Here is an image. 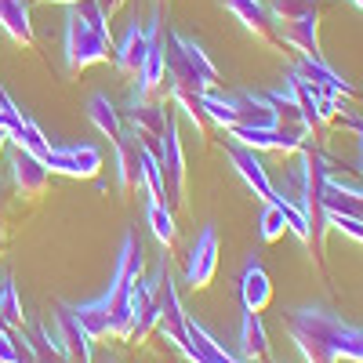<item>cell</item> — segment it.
<instances>
[{"label": "cell", "mask_w": 363, "mask_h": 363, "mask_svg": "<svg viewBox=\"0 0 363 363\" xmlns=\"http://www.w3.org/2000/svg\"><path fill=\"white\" fill-rule=\"evenodd\" d=\"M160 48H164V62L171 73V84L186 87V91H215L218 69L200 48V40L178 33V29H160Z\"/></svg>", "instance_id": "3"}, {"label": "cell", "mask_w": 363, "mask_h": 363, "mask_svg": "<svg viewBox=\"0 0 363 363\" xmlns=\"http://www.w3.org/2000/svg\"><path fill=\"white\" fill-rule=\"evenodd\" d=\"M48 171L69 174V178H95L102 171V149L91 142H69V145H51L48 149Z\"/></svg>", "instance_id": "5"}, {"label": "cell", "mask_w": 363, "mask_h": 363, "mask_svg": "<svg viewBox=\"0 0 363 363\" xmlns=\"http://www.w3.org/2000/svg\"><path fill=\"white\" fill-rule=\"evenodd\" d=\"M87 120L95 124L109 142H116L120 135H124V116H120V109L106 99V95H91V102H87Z\"/></svg>", "instance_id": "19"}, {"label": "cell", "mask_w": 363, "mask_h": 363, "mask_svg": "<svg viewBox=\"0 0 363 363\" xmlns=\"http://www.w3.org/2000/svg\"><path fill=\"white\" fill-rule=\"evenodd\" d=\"M62 55H66V73H77L84 66L106 62L113 55L109 40V18L99 0H80L66 4V37H62Z\"/></svg>", "instance_id": "2"}, {"label": "cell", "mask_w": 363, "mask_h": 363, "mask_svg": "<svg viewBox=\"0 0 363 363\" xmlns=\"http://www.w3.org/2000/svg\"><path fill=\"white\" fill-rule=\"evenodd\" d=\"M157 37H160V11L149 15V22H131V26L124 29V37H120L116 48H113L116 66L124 69V73H138L149 44H153Z\"/></svg>", "instance_id": "6"}, {"label": "cell", "mask_w": 363, "mask_h": 363, "mask_svg": "<svg viewBox=\"0 0 363 363\" xmlns=\"http://www.w3.org/2000/svg\"><path fill=\"white\" fill-rule=\"evenodd\" d=\"M4 142H8V128H0V149H4Z\"/></svg>", "instance_id": "26"}, {"label": "cell", "mask_w": 363, "mask_h": 363, "mask_svg": "<svg viewBox=\"0 0 363 363\" xmlns=\"http://www.w3.org/2000/svg\"><path fill=\"white\" fill-rule=\"evenodd\" d=\"M80 327L91 335V342H99V338H109V316H113V294L102 291L95 301H80V306H73Z\"/></svg>", "instance_id": "17"}, {"label": "cell", "mask_w": 363, "mask_h": 363, "mask_svg": "<svg viewBox=\"0 0 363 363\" xmlns=\"http://www.w3.org/2000/svg\"><path fill=\"white\" fill-rule=\"evenodd\" d=\"M178 352L186 356L189 363H240L236 352H229V349H225L215 335H211L200 320H193L189 313H186V338H182Z\"/></svg>", "instance_id": "8"}, {"label": "cell", "mask_w": 363, "mask_h": 363, "mask_svg": "<svg viewBox=\"0 0 363 363\" xmlns=\"http://www.w3.org/2000/svg\"><path fill=\"white\" fill-rule=\"evenodd\" d=\"M356 4H359V8H363V0H356Z\"/></svg>", "instance_id": "28"}, {"label": "cell", "mask_w": 363, "mask_h": 363, "mask_svg": "<svg viewBox=\"0 0 363 363\" xmlns=\"http://www.w3.org/2000/svg\"><path fill=\"white\" fill-rule=\"evenodd\" d=\"M272 349H269V335H265V323L262 313H247L240 320V345H236V359L240 363H269Z\"/></svg>", "instance_id": "11"}, {"label": "cell", "mask_w": 363, "mask_h": 363, "mask_svg": "<svg viewBox=\"0 0 363 363\" xmlns=\"http://www.w3.org/2000/svg\"><path fill=\"white\" fill-rule=\"evenodd\" d=\"M0 316L11 327H22V301L15 291V277H0Z\"/></svg>", "instance_id": "22"}, {"label": "cell", "mask_w": 363, "mask_h": 363, "mask_svg": "<svg viewBox=\"0 0 363 363\" xmlns=\"http://www.w3.org/2000/svg\"><path fill=\"white\" fill-rule=\"evenodd\" d=\"M284 323L306 363H363V330L327 309H291Z\"/></svg>", "instance_id": "1"}, {"label": "cell", "mask_w": 363, "mask_h": 363, "mask_svg": "<svg viewBox=\"0 0 363 363\" xmlns=\"http://www.w3.org/2000/svg\"><path fill=\"white\" fill-rule=\"evenodd\" d=\"M58 4H80V0H58Z\"/></svg>", "instance_id": "27"}, {"label": "cell", "mask_w": 363, "mask_h": 363, "mask_svg": "<svg viewBox=\"0 0 363 363\" xmlns=\"http://www.w3.org/2000/svg\"><path fill=\"white\" fill-rule=\"evenodd\" d=\"M215 269H218V233H215V225H203L186 255V284L193 291H203L215 280Z\"/></svg>", "instance_id": "7"}, {"label": "cell", "mask_w": 363, "mask_h": 363, "mask_svg": "<svg viewBox=\"0 0 363 363\" xmlns=\"http://www.w3.org/2000/svg\"><path fill=\"white\" fill-rule=\"evenodd\" d=\"M327 225L338 229L342 236L356 240V244L363 247V218H352V215H327Z\"/></svg>", "instance_id": "23"}, {"label": "cell", "mask_w": 363, "mask_h": 363, "mask_svg": "<svg viewBox=\"0 0 363 363\" xmlns=\"http://www.w3.org/2000/svg\"><path fill=\"white\" fill-rule=\"evenodd\" d=\"M294 73H298V77H306V80L316 84V87H323V91H330V95H342V99L356 95V87H352L345 77H338L335 69H330V66L323 62V55H320V58L301 55V58H298V66H294Z\"/></svg>", "instance_id": "14"}, {"label": "cell", "mask_w": 363, "mask_h": 363, "mask_svg": "<svg viewBox=\"0 0 363 363\" xmlns=\"http://www.w3.org/2000/svg\"><path fill=\"white\" fill-rule=\"evenodd\" d=\"M225 153H229L233 167L240 171V178H244L247 186L255 189V196H258V200H272V178L265 174V167H262V160H258L255 149H247V145H240V142L225 138Z\"/></svg>", "instance_id": "10"}, {"label": "cell", "mask_w": 363, "mask_h": 363, "mask_svg": "<svg viewBox=\"0 0 363 363\" xmlns=\"http://www.w3.org/2000/svg\"><path fill=\"white\" fill-rule=\"evenodd\" d=\"M55 330L62 335L69 356H77L80 363H91V356H95V342H91V335L80 327L73 306H55Z\"/></svg>", "instance_id": "12"}, {"label": "cell", "mask_w": 363, "mask_h": 363, "mask_svg": "<svg viewBox=\"0 0 363 363\" xmlns=\"http://www.w3.org/2000/svg\"><path fill=\"white\" fill-rule=\"evenodd\" d=\"M11 178H15V186L22 189V193H29V196H37V193H44V186H48V164L40 160V157H33V153H26V149H18L15 145V157H11Z\"/></svg>", "instance_id": "15"}, {"label": "cell", "mask_w": 363, "mask_h": 363, "mask_svg": "<svg viewBox=\"0 0 363 363\" xmlns=\"http://www.w3.org/2000/svg\"><path fill=\"white\" fill-rule=\"evenodd\" d=\"M272 301V280L265 265L251 255L244 262V272H240V306H244L247 313H265Z\"/></svg>", "instance_id": "9"}, {"label": "cell", "mask_w": 363, "mask_h": 363, "mask_svg": "<svg viewBox=\"0 0 363 363\" xmlns=\"http://www.w3.org/2000/svg\"><path fill=\"white\" fill-rule=\"evenodd\" d=\"M262 229V240L265 244H272V240H280L284 233H287V218H284V207L277 203V200H265V207H262V222H258Z\"/></svg>", "instance_id": "21"}, {"label": "cell", "mask_w": 363, "mask_h": 363, "mask_svg": "<svg viewBox=\"0 0 363 363\" xmlns=\"http://www.w3.org/2000/svg\"><path fill=\"white\" fill-rule=\"evenodd\" d=\"M157 160L164 171V203L178 207L182 203V186H186V157H182V142H178V113L167 106L164 131L157 138Z\"/></svg>", "instance_id": "4"}, {"label": "cell", "mask_w": 363, "mask_h": 363, "mask_svg": "<svg viewBox=\"0 0 363 363\" xmlns=\"http://www.w3.org/2000/svg\"><path fill=\"white\" fill-rule=\"evenodd\" d=\"M145 218H149V229H153L157 244H160V247H171V244H174V236H178V229H174V218H171L167 203L145 196Z\"/></svg>", "instance_id": "20"}, {"label": "cell", "mask_w": 363, "mask_h": 363, "mask_svg": "<svg viewBox=\"0 0 363 363\" xmlns=\"http://www.w3.org/2000/svg\"><path fill=\"white\" fill-rule=\"evenodd\" d=\"M0 29L18 44H33V26H29L26 0H0Z\"/></svg>", "instance_id": "18"}, {"label": "cell", "mask_w": 363, "mask_h": 363, "mask_svg": "<svg viewBox=\"0 0 363 363\" xmlns=\"http://www.w3.org/2000/svg\"><path fill=\"white\" fill-rule=\"evenodd\" d=\"M138 277H145V255H142V240H138V233L128 229L124 240H120L116 262H113V280H109V287H116V284H131V280H138Z\"/></svg>", "instance_id": "13"}, {"label": "cell", "mask_w": 363, "mask_h": 363, "mask_svg": "<svg viewBox=\"0 0 363 363\" xmlns=\"http://www.w3.org/2000/svg\"><path fill=\"white\" fill-rule=\"evenodd\" d=\"M225 11L236 15V22H244L247 33L262 37V40H277L272 37V15H269V4L262 0H222Z\"/></svg>", "instance_id": "16"}, {"label": "cell", "mask_w": 363, "mask_h": 363, "mask_svg": "<svg viewBox=\"0 0 363 363\" xmlns=\"http://www.w3.org/2000/svg\"><path fill=\"white\" fill-rule=\"evenodd\" d=\"M338 120H342V128H349V131H356V138H359V157H363V116H352L349 113V106L338 113Z\"/></svg>", "instance_id": "25"}, {"label": "cell", "mask_w": 363, "mask_h": 363, "mask_svg": "<svg viewBox=\"0 0 363 363\" xmlns=\"http://www.w3.org/2000/svg\"><path fill=\"white\" fill-rule=\"evenodd\" d=\"M0 363H22L15 349V330H0Z\"/></svg>", "instance_id": "24"}]
</instances>
